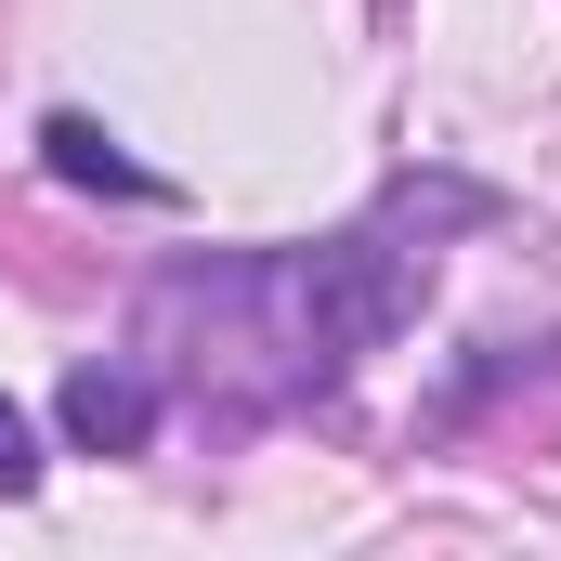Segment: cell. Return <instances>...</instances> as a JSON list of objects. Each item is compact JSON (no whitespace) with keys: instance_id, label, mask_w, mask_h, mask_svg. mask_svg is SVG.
<instances>
[{"instance_id":"obj_1","label":"cell","mask_w":561,"mask_h":561,"mask_svg":"<svg viewBox=\"0 0 561 561\" xmlns=\"http://www.w3.org/2000/svg\"><path fill=\"white\" fill-rule=\"evenodd\" d=\"M431 275H444V249H431V222H419V183H405L392 209L313 236V249L157 275L144 300L196 313V353H157V379H196V392H222L236 419L300 405V392H340L366 353H392L431 313Z\"/></svg>"},{"instance_id":"obj_2","label":"cell","mask_w":561,"mask_h":561,"mask_svg":"<svg viewBox=\"0 0 561 561\" xmlns=\"http://www.w3.org/2000/svg\"><path fill=\"white\" fill-rule=\"evenodd\" d=\"M170 419V379L144 366V353H92V366H66V392H53V431L79 444V457H144Z\"/></svg>"},{"instance_id":"obj_3","label":"cell","mask_w":561,"mask_h":561,"mask_svg":"<svg viewBox=\"0 0 561 561\" xmlns=\"http://www.w3.org/2000/svg\"><path fill=\"white\" fill-rule=\"evenodd\" d=\"M39 157H53V183H79V196H118V209H170V196H183L170 170L118 157V131H105V118H79V105H66V118H39Z\"/></svg>"},{"instance_id":"obj_4","label":"cell","mask_w":561,"mask_h":561,"mask_svg":"<svg viewBox=\"0 0 561 561\" xmlns=\"http://www.w3.org/2000/svg\"><path fill=\"white\" fill-rule=\"evenodd\" d=\"M0 496H39V457H26V419H13V392H0Z\"/></svg>"}]
</instances>
